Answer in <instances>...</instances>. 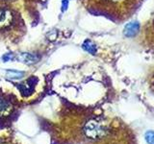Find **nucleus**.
Listing matches in <instances>:
<instances>
[{
	"label": "nucleus",
	"mask_w": 154,
	"mask_h": 144,
	"mask_svg": "<svg viewBox=\"0 0 154 144\" xmlns=\"http://www.w3.org/2000/svg\"><path fill=\"white\" fill-rule=\"evenodd\" d=\"M24 72L23 71H17V70H7L6 71V76L12 80H18L24 76Z\"/></svg>",
	"instance_id": "5"
},
{
	"label": "nucleus",
	"mask_w": 154,
	"mask_h": 144,
	"mask_svg": "<svg viewBox=\"0 0 154 144\" xmlns=\"http://www.w3.org/2000/svg\"><path fill=\"white\" fill-rule=\"evenodd\" d=\"M112 1H116V0H112Z\"/></svg>",
	"instance_id": "10"
},
{
	"label": "nucleus",
	"mask_w": 154,
	"mask_h": 144,
	"mask_svg": "<svg viewBox=\"0 0 154 144\" xmlns=\"http://www.w3.org/2000/svg\"><path fill=\"white\" fill-rule=\"evenodd\" d=\"M13 21V14L8 9H0V28L9 26Z\"/></svg>",
	"instance_id": "2"
},
{
	"label": "nucleus",
	"mask_w": 154,
	"mask_h": 144,
	"mask_svg": "<svg viewBox=\"0 0 154 144\" xmlns=\"http://www.w3.org/2000/svg\"><path fill=\"white\" fill-rule=\"evenodd\" d=\"M145 140L148 144H154V132H147L145 134Z\"/></svg>",
	"instance_id": "7"
},
{
	"label": "nucleus",
	"mask_w": 154,
	"mask_h": 144,
	"mask_svg": "<svg viewBox=\"0 0 154 144\" xmlns=\"http://www.w3.org/2000/svg\"><path fill=\"white\" fill-rule=\"evenodd\" d=\"M84 133L89 138L98 139L107 135L108 128L105 125V123L100 122L99 120L92 119L86 123L84 127Z\"/></svg>",
	"instance_id": "1"
},
{
	"label": "nucleus",
	"mask_w": 154,
	"mask_h": 144,
	"mask_svg": "<svg viewBox=\"0 0 154 144\" xmlns=\"http://www.w3.org/2000/svg\"><path fill=\"white\" fill-rule=\"evenodd\" d=\"M13 111V105L9 101L0 98V117H6Z\"/></svg>",
	"instance_id": "3"
},
{
	"label": "nucleus",
	"mask_w": 154,
	"mask_h": 144,
	"mask_svg": "<svg viewBox=\"0 0 154 144\" xmlns=\"http://www.w3.org/2000/svg\"><path fill=\"white\" fill-rule=\"evenodd\" d=\"M83 48L86 50L87 52L89 53H91V54H95L96 52V47H95V45L92 43V42L91 41H86L83 43Z\"/></svg>",
	"instance_id": "6"
},
{
	"label": "nucleus",
	"mask_w": 154,
	"mask_h": 144,
	"mask_svg": "<svg viewBox=\"0 0 154 144\" xmlns=\"http://www.w3.org/2000/svg\"><path fill=\"white\" fill-rule=\"evenodd\" d=\"M19 60H20L22 63H24L26 64H33L35 63H37L38 57L34 54L30 53H22L19 55Z\"/></svg>",
	"instance_id": "4"
},
{
	"label": "nucleus",
	"mask_w": 154,
	"mask_h": 144,
	"mask_svg": "<svg viewBox=\"0 0 154 144\" xmlns=\"http://www.w3.org/2000/svg\"><path fill=\"white\" fill-rule=\"evenodd\" d=\"M68 9V0H63V11Z\"/></svg>",
	"instance_id": "9"
},
{
	"label": "nucleus",
	"mask_w": 154,
	"mask_h": 144,
	"mask_svg": "<svg viewBox=\"0 0 154 144\" xmlns=\"http://www.w3.org/2000/svg\"><path fill=\"white\" fill-rule=\"evenodd\" d=\"M11 59H12V55H11V54H5V55L2 57V60L4 62H9Z\"/></svg>",
	"instance_id": "8"
}]
</instances>
